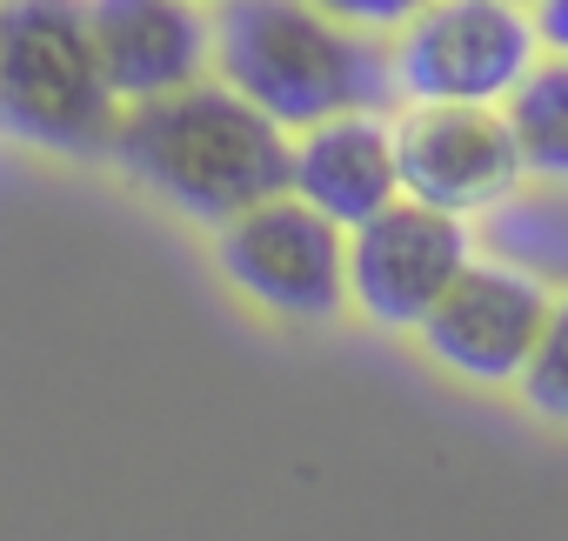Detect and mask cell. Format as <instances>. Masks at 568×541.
<instances>
[{
  "label": "cell",
  "mask_w": 568,
  "mask_h": 541,
  "mask_svg": "<svg viewBox=\"0 0 568 541\" xmlns=\"http://www.w3.org/2000/svg\"><path fill=\"white\" fill-rule=\"evenodd\" d=\"M88 28L128 108L201 81L214 54V21L194 0H88Z\"/></svg>",
  "instance_id": "obj_9"
},
{
  "label": "cell",
  "mask_w": 568,
  "mask_h": 541,
  "mask_svg": "<svg viewBox=\"0 0 568 541\" xmlns=\"http://www.w3.org/2000/svg\"><path fill=\"white\" fill-rule=\"evenodd\" d=\"M295 194L315 201L328 221L362 227L388 201H402V154L382 114H335L302 127L295 141Z\"/></svg>",
  "instance_id": "obj_10"
},
{
  "label": "cell",
  "mask_w": 568,
  "mask_h": 541,
  "mask_svg": "<svg viewBox=\"0 0 568 541\" xmlns=\"http://www.w3.org/2000/svg\"><path fill=\"white\" fill-rule=\"evenodd\" d=\"M535 21L521 0H428L402 21L395 81L408 101H488L501 108L535 68Z\"/></svg>",
  "instance_id": "obj_5"
},
{
  "label": "cell",
  "mask_w": 568,
  "mask_h": 541,
  "mask_svg": "<svg viewBox=\"0 0 568 541\" xmlns=\"http://www.w3.org/2000/svg\"><path fill=\"white\" fill-rule=\"evenodd\" d=\"M548 288L521 267H501V261H468L462 275L448 282V295L435 302V315L422 321V341L428 355L475 381V388H501V381H521L541 328H548Z\"/></svg>",
  "instance_id": "obj_8"
},
{
  "label": "cell",
  "mask_w": 568,
  "mask_h": 541,
  "mask_svg": "<svg viewBox=\"0 0 568 541\" xmlns=\"http://www.w3.org/2000/svg\"><path fill=\"white\" fill-rule=\"evenodd\" d=\"M214 68L288 134L335 114H382L402 94L395 48L315 0H221Z\"/></svg>",
  "instance_id": "obj_2"
},
{
  "label": "cell",
  "mask_w": 568,
  "mask_h": 541,
  "mask_svg": "<svg viewBox=\"0 0 568 541\" xmlns=\"http://www.w3.org/2000/svg\"><path fill=\"white\" fill-rule=\"evenodd\" d=\"M214 261L247 302L288 321H328L348 302V227L295 187L221 221Z\"/></svg>",
  "instance_id": "obj_4"
},
{
  "label": "cell",
  "mask_w": 568,
  "mask_h": 541,
  "mask_svg": "<svg viewBox=\"0 0 568 541\" xmlns=\"http://www.w3.org/2000/svg\"><path fill=\"white\" fill-rule=\"evenodd\" d=\"M121 108L88 0H0V134L48 154H114Z\"/></svg>",
  "instance_id": "obj_3"
},
{
  "label": "cell",
  "mask_w": 568,
  "mask_h": 541,
  "mask_svg": "<svg viewBox=\"0 0 568 541\" xmlns=\"http://www.w3.org/2000/svg\"><path fill=\"white\" fill-rule=\"evenodd\" d=\"M315 8H328V14H342L355 28H402L408 14L428 8V0H315Z\"/></svg>",
  "instance_id": "obj_13"
},
{
  "label": "cell",
  "mask_w": 568,
  "mask_h": 541,
  "mask_svg": "<svg viewBox=\"0 0 568 541\" xmlns=\"http://www.w3.org/2000/svg\"><path fill=\"white\" fill-rule=\"evenodd\" d=\"M501 108H508L515 147H521V167L541 181H568V54L528 68Z\"/></svg>",
  "instance_id": "obj_11"
},
{
  "label": "cell",
  "mask_w": 568,
  "mask_h": 541,
  "mask_svg": "<svg viewBox=\"0 0 568 541\" xmlns=\"http://www.w3.org/2000/svg\"><path fill=\"white\" fill-rule=\"evenodd\" d=\"M468 247L475 241L462 214L402 194L362 227H348V295L375 328H422L448 282L468 267Z\"/></svg>",
  "instance_id": "obj_6"
},
{
  "label": "cell",
  "mask_w": 568,
  "mask_h": 541,
  "mask_svg": "<svg viewBox=\"0 0 568 541\" xmlns=\"http://www.w3.org/2000/svg\"><path fill=\"white\" fill-rule=\"evenodd\" d=\"M395 154H402V194L448 207L462 221L508 201L528 174L508 108L488 101H415L395 121Z\"/></svg>",
  "instance_id": "obj_7"
},
{
  "label": "cell",
  "mask_w": 568,
  "mask_h": 541,
  "mask_svg": "<svg viewBox=\"0 0 568 541\" xmlns=\"http://www.w3.org/2000/svg\"><path fill=\"white\" fill-rule=\"evenodd\" d=\"M535 34L555 54H568V0H535Z\"/></svg>",
  "instance_id": "obj_14"
},
{
  "label": "cell",
  "mask_w": 568,
  "mask_h": 541,
  "mask_svg": "<svg viewBox=\"0 0 568 541\" xmlns=\"http://www.w3.org/2000/svg\"><path fill=\"white\" fill-rule=\"evenodd\" d=\"M114 161L187 221H234L295 187V141L227 81H187L174 94L121 108Z\"/></svg>",
  "instance_id": "obj_1"
},
{
  "label": "cell",
  "mask_w": 568,
  "mask_h": 541,
  "mask_svg": "<svg viewBox=\"0 0 568 541\" xmlns=\"http://www.w3.org/2000/svg\"><path fill=\"white\" fill-rule=\"evenodd\" d=\"M521 395H528V408L541 421L568 428V295L548 308V328H541V341H535V355L521 368Z\"/></svg>",
  "instance_id": "obj_12"
}]
</instances>
